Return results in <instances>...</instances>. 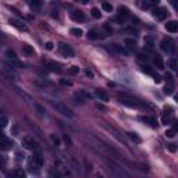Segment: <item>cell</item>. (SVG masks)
I'll use <instances>...</instances> for the list:
<instances>
[{"label": "cell", "mask_w": 178, "mask_h": 178, "mask_svg": "<svg viewBox=\"0 0 178 178\" xmlns=\"http://www.w3.org/2000/svg\"><path fill=\"white\" fill-rule=\"evenodd\" d=\"M85 75L86 77H89V78H93V72L91 70H85Z\"/></svg>", "instance_id": "b9f144b4"}, {"label": "cell", "mask_w": 178, "mask_h": 178, "mask_svg": "<svg viewBox=\"0 0 178 178\" xmlns=\"http://www.w3.org/2000/svg\"><path fill=\"white\" fill-rule=\"evenodd\" d=\"M125 46L129 49V50H135L136 49V42L134 39H125Z\"/></svg>", "instance_id": "ffe728a7"}, {"label": "cell", "mask_w": 178, "mask_h": 178, "mask_svg": "<svg viewBox=\"0 0 178 178\" xmlns=\"http://www.w3.org/2000/svg\"><path fill=\"white\" fill-rule=\"evenodd\" d=\"M4 56H6L7 61L11 64V65H14L15 68H18V67H23V63L18 60L17 54H15V52H14V50H11V49H7L6 53H4Z\"/></svg>", "instance_id": "277c9868"}, {"label": "cell", "mask_w": 178, "mask_h": 178, "mask_svg": "<svg viewBox=\"0 0 178 178\" xmlns=\"http://www.w3.org/2000/svg\"><path fill=\"white\" fill-rule=\"evenodd\" d=\"M50 141H52V144L54 145V146H58V145H60V139H58L56 135H50Z\"/></svg>", "instance_id": "f546056e"}, {"label": "cell", "mask_w": 178, "mask_h": 178, "mask_svg": "<svg viewBox=\"0 0 178 178\" xmlns=\"http://www.w3.org/2000/svg\"><path fill=\"white\" fill-rule=\"evenodd\" d=\"M171 117H172L171 109H166V110H164V113H163V115H161V121H163V124H170Z\"/></svg>", "instance_id": "5bb4252c"}, {"label": "cell", "mask_w": 178, "mask_h": 178, "mask_svg": "<svg viewBox=\"0 0 178 178\" xmlns=\"http://www.w3.org/2000/svg\"><path fill=\"white\" fill-rule=\"evenodd\" d=\"M114 23H117V24H122V23H124V18L120 17V15H117V17L114 18Z\"/></svg>", "instance_id": "74e56055"}, {"label": "cell", "mask_w": 178, "mask_h": 178, "mask_svg": "<svg viewBox=\"0 0 178 178\" xmlns=\"http://www.w3.org/2000/svg\"><path fill=\"white\" fill-rule=\"evenodd\" d=\"M175 132H177L175 128H170V129H167L166 131V136H168V138H174V136H175Z\"/></svg>", "instance_id": "603a6c76"}, {"label": "cell", "mask_w": 178, "mask_h": 178, "mask_svg": "<svg viewBox=\"0 0 178 178\" xmlns=\"http://www.w3.org/2000/svg\"><path fill=\"white\" fill-rule=\"evenodd\" d=\"M50 70H52V71H57V72H60V71H61V68L58 67L57 64H50Z\"/></svg>", "instance_id": "d590c367"}, {"label": "cell", "mask_w": 178, "mask_h": 178, "mask_svg": "<svg viewBox=\"0 0 178 178\" xmlns=\"http://www.w3.org/2000/svg\"><path fill=\"white\" fill-rule=\"evenodd\" d=\"M71 18L74 21H78V23H85V14L81 10H75V11L71 13Z\"/></svg>", "instance_id": "8fae6325"}, {"label": "cell", "mask_w": 178, "mask_h": 178, "mask_svg": "<svg viewBox=\"0 0 178 178\" xmlns=\"http://www.w3.org/2000/svg\"><path fill=\"white\" fill-rule=\"evenodd\" d=\"M68 72H70V74H78V72H80V67L72 65V67H70V68H68Z\"/></svg>", "instance_id": "1f68e13d"}, {"label": "cell", "mask_w": 178, "mask_h": 178, "mask_svg": "<svg viewBox=\"0 0 178 178\" xmlns=\"http://www.w3.org/2000/svg\"><path fill=\"white\" fill-rule=\"evenodd\" d=\"M45 47H46L47 50H52V49H53V43H52V42H47L46 45H45Z\"/></svg>", "instance_id": "7bdbcfd3"}, {"label": "cell", "mask_w": 178, "mask_h": 178, "mask_svg": "<svg viewBox=\"0 0 178 178\" xmlns=\"http://www.w3.org/2000/svg\"><path fill=\"white\" fill-rule=\"evenodd\" d=\"M49 103L52 104L53 109H56V111H58L60 114L65 115V117H68V118H72V117H74V113H72L65 104L60 103V102H54V100H49Z\"/></svg>", "instance_id": "3957f363"}, {"label": "cell", "mask_w": 178, "mask_h": 178, "mask_svg": "<svg viewBox=\"0 0 178 178\" xmlns=\"http://www.w3.org/2000/svg\"><path fill=\"white\" fill-rule=\"evenodd\" d=\"M31 8H34V10H39L40 4H42V0H29L28 1Z\"/></svg>", "instance_id": "d6986e66"}, {"label": "cell", "mask_w": 178, "mask_h": 178, "mask_svg": "<svg viewBox=\"0 0 178 178\" xmlns=\"http://www.w3.org/2000/svg\"><path fill=\"white\" fill-rule=\"evenodd\" d=\"M160 47L163 52H171L174 49V45H172V40L171 39H163L160 43Z\"/></svg>", "instance_id": "9c48e42d"}, {"label": "cell", "mask_w": 178, "mask_h": 178, "mask_svg": "<svg viewBox=\"0 0 178 178\" xmlns=\"http://www.w3.org/2000/svg\"><path fill=\"white\" fill-rule=\"evenodd\" d=\"M23 53L25 54V56H28V57H31V56H34L35 54V50L32 46H29V45H24L23 46Z\"/></svg>", "instance_id": "2e32d148"}, {"label": "cell", "mask_w": 178, "mask_h": 178, "mask_svg": "<svg viewBox=\"0 0 178 178\" xmlns=\"http://www.w3.org/2000/svg\"><path fill=\"white\" fill-rule=\"evenodd\" d=\"M148 3H149V6H157L160 3V0H149Z\"/></svg>", "instance_id": "f35d334b"}, {"label": "cell", "mask_w": 178, "mask_h": 178, "mask_svg": "<svg viewBox=\"0 0 178 178\" xmlns=\"http://www.w3.org/2000/svg\"><path fill=\"white\" fill-rule=\"evenodd\" d=\"M153 80H155V82H156V84H160V82H161V77H160V75H153Z\"/></svg>", "instance_id": "ab89813d"}, {"label": "cell", "mask_w": 178, "mask_h": 178, "mask_svg": "<svg viewBox=\"0 0 178 178\" xmlns=\"http://www.w3.org/2000/svg\"><path fill=\"white\" fill-rule=\"evenodd\" d=\"M155 64L157 68H160V70L164 68V63H163V58H161L160 54H156L155 56Z\"/></svg>", "instance_id": "e0dca14e"}, {"label": "cell", "mask_w": 178, "mask_h": 178, "mask_svg": "<svg viewBox=\"0 0 178 178\" xmlns=\"http://www.w3.org/2000/svg\"><path fill=\"white\" fill-rule=\"evenodd\" d=\"M58 52L63 57H74V50L67 43H58Z\"/></svg>", "instance_id": "5b68a950"}, {"label": "cell", "mask_w": 178, "mask_h": 178, "mask_svg": "<svg viewBox=\"0 0 178 178\" xmlns=\"http://www.w3.org/2000/svg\"><path fill=\"white\" fill-rule=\"evenodd\" d=\"M166 29L168 32H171V34H175L178 31V23L177 21H168L166 24Z\"/></svg>", "instance_id": "9a60e30c"}, {"label": "cell", "mask_w": 178, "mask_h": 178, "mask_svg": "<svg viewBox=\"0 0 178 178\" xmlns=\"http://www.w3.org/2000/svg\"><path fill=\"white\" fill-rule=\"evenodd\" d=\"M142 71H144L145 74H149V75H155V72H153V70L150 68V67H148V65H142Z\"/></svg>", "instance_id": "484cf974"}, {"label": "cell", "mask_w": 178, "mask_h": 178, "mask_svg": "<svg viewBox=\"0 0 178 178\" xmlns=\"http://www.w3.org/2000/svg\"><path fill=\"white\" fill-rule=\"evenodd\" d=\"M170 67H171V70H177V63H175V60H171V61H170Z\"/></svg>", "instance_id": "60d3db41"}, {"label": "cell", "mask_w": 178, "mask_h": 178, "mask_svg": "<svg viewBox=\"0 0 178 178\" xmlns=\"http://www.w3.org/2000/svg\"><path fill=\"white\" fill-rule=\"evenodd\" d=\"M8 175H13V177L24 178V177H25V171H23V170H14L13 172H8Z\"/></svg>", "instance_id": "44dd1931"}, {"label": "cell", "mask_w": 178, "mask_h": 178, "mask_svg": "<svg viewBox=\"0 0 178 178\" xmlns=\"http://www.w3.org/2000/svg\"><path fill=\"white\" fill-rule=\"evenodd\" d=\"M168 150H170V152H175V150H177V148L174 146V144H171V145H168Z\"/></svg>", "instance_id": "ee69618b"}, {"label": "cell", "mask_w": 178, "mask_h": 178, "mask_svg": "<svg viewBox=\"0 0 178 178\" xmlns=\"http://www.w3.org/2000/svg\"><path fill=\"white\" fill-rule=\"evenodd\" d=\"M128 136H129V138H131L134 142H136V144H141V141H142V139L139 138V136L136 135V134H135V132H128Z\"/></svg>", "instance_id": "7402d4cb"}, {"label": "cell", "mask_w": 178, "mask_h": 178, "mask_svg": "<svg viewBox=\"0 0 178 178\" xmlns=\"http://www.w3.org/2000/svg\"><path fill=\"white\" fill-rule=\"evenodd\" d=\"M0 38H3V36H1V34H0ZM0 46H1V42H0Z\"/></svg>", "instance_id": "bcb514c9"}, {"label": "cell", "mask_w": 178, "mask_h": 178, "mask_svg": "<svg viewBox=\"0 0 178 178\" xmlns=\"http://www.w3.org/2000/svg\"><path fill=\"white\" fill-rule=\"evenodd\" d=\"M164 78L167 80V82H168V84H172V75L170 74V72H167V74L164 75Z\"/></svg>", "instance_id": "8d00e7d4"}, {"label": "cell", "mask_w": 178, "mask_h": 178, "mask_svg": "<svg viewBox=\"0 0 178 178\" xmlns=\"http://www.w3.org/2000/svg\"><path fill=\"white\" fill-rule=\"evenodd\" d=\"M118 100L122 104H125L128 107H134V109H152V104L146 103L145 100L134 98L131 95H127V93H118Z\"/></svg>", "instance_id": "6da1fadb"}, {"label": "cell", "mask_w": 178, "mask_h": 178, "mask_svg": "<svg viewBox=\"0 0 178 178\" xmlns=\"http://www.w3.org/2000/svg\"><path fill=\"white\" fill-rule=\"evenodd\" d=\"M81 1H82L84 4H86V3H88V0H81Z\"/></svg>", "instance_id": "f6af8a7d"}, {"label": "cell", "mask_w": 178, "mask_h": 178, "mask_svg": "<svg viewBox=\"0 0 178 178\" xmlns=\"http://www.w3.org/2000/svg\"><path fill=\"white\" fill-rule=\"evenodd\" d=\"M60 85H63V86H71V85H72V82H71V81H68V80H64V78H61V80H60Z\"/></svg>", "instance_id": "d6a6232c"}, {"label": "cell", "mask_w": 178, "mask_h": 178, "mask_svg": "<svg viewBox=\"0 0 178 178\" xmlns=\"http://www.w3.org/2000/svg\"><path fill=\"white\" fill-rule=\"evenodd\" d=\"M145 43H146V46L149 47V49H152V47H153V40H152V38H150V36H145Z\"/></svg>", "instance_id": "83f0119b"}, {"label": "cell", "mask_w": 178, "mask_h": 178, "mask_svg": "<svg viewBox=\"0 0 178 178\" xmlns=\"http://www.w3.org/2000/svg\"><path fill=\"white\" fill-rule=\"evenodd\" d=\"M10 25H13L14 28H17L18 31H24V32H27L28 31V27L23 23V21H20V20H15V18H10Z\"/></svg>", "instance_id": "52a82bcc"}, {"label": "cell", "mask_w": 178, "mask_h": 178, "mask_svg": "<svg viewBox=\"0 0 178 178\" xmlns=\"http://www.w3.org/2000/svg\"><path fill=\"white\" fill-rule=\"evenodd\" d=\"M118 15L122 18H125V17H129V10L127 8V7H118Z\"/></svg>", "instance_id": "ac0fdd59"}, {"label": "cell", "mask_w": 178, "mask_h": 178, "mask_svg": "<svg viewBox=\"0 0 178 178\" xmlns=\"http://www.w3.org/2000/svg\"><path fill=\"white\" fill-rule=\"evenodd\" d=\"M141 121L145 122V124H148L149 127H153V128L157 125L156 118H155V117H152V115H142V117H141Z\"/></svg>", "instance_id": "7c38bea8"}, {"label": "cell", "mask_w": 178, "mask_h": 178, "mask_svg": "<svg viewBox=\"0 0 178 178\" xmlns=\"http://www.w3.org/2000/svg\"><path fill=\"white\" fill-rule=\"evenodd\" d=\"M7 122H8V120L6 117H0V128H4L7 125Z\"/></svg>", "instance_id": "836d02e7"}, {"label": "cell", "mask_w": 178, "mask_h": 178, "mask_svg": "<svg viewBox=\"0 0 178 178\" xmlns=\"http://www.w3.org/2000/svg\"><path fill=\"white\" fill-rule=\"evenodd\" d=\"M43 166V155L42 153H34V156H31L28 163V167L31 171H38L40 170V167Z\"/></svg>", "instance_id": "7a4b0ae2"}, {"label": "cell", "mask_w": 178, "mask_h": 178, "mask_svg": "<svg viewBox=\"0 0 178 178\" xmlns=\"http://www.w3.org/2000/svg\"><path fill=\"white\" fill-rule=\"evenodd\" d=\"M91 14H92L93 18H100V15H102V14H100V10H99V8H96V7H93V8H92Z\"/></svg>", "instance_id": "d4e9b609"}, {"label": "cell", "mask_w": 178, "mask_h": 178, "mask_svg": "<svg viewBox=\"0 0 178 178\" xmlns=\"http://www.w3.org/2000/svg\"><path fill=\"white\" fill-rule=\"evenodd\" d=\"M113 47H114V50H117V52L121 53V54H128V52H127L125 49H124V47H120L118 45H114Z\"/></svg>", "instance_id": "f1b7e54d"}, {"label": "cell", "mask_w": 178, "mask_h": 178, "mask_svg": "<svg viewBox=\"0 0 178 178\" xmlns=\"http://www.w3.org/2000/svg\"><path fill=\"white\" fill-rule=\"evenodd\" d=\"M13 148V142L6 136H0V150L3 152H7Z\"/></svg>", "instance_id": "ba28073f"}, {"label": "cell", "mask_w": 178, "mask_h": 178, "mask_svg": "<svg viewBox=\"0 0 178 178\" xmlns=\"http://www.w3.org/2000/svg\"><path fill=\"white\" fill-rule=\"evenodd\" d=\"M23 146L25 148V149H28V150H36L38 148H39V144H38L34 138H31V136H25V138H23Z\"/></svg>", "instance_id": "8992f818"}, {"label": "cell", "mask_w": 178, "mask_h": 178, "mask_svg": "<svg viewBox=\"0 0 178 178\" xmlns=\"http://www.w3.org/2000/svg\"><path fill=\"white\" fill-rule=\"evenodd\" d=\"M153 14H155V17L157 20H166L167 15H168V11H167L166 8H161L160 7V8H156Z\"/></svg>", "instance_id": "4fadbf2b"}, {"label": "cell", "mask_w": 178, "mask_h": 178, "mask_svg": "<svg viewBox=\"0 0 178 178\" xmlns=\"http://www.w3.org/2000/svg\"><path fill=\"white\" fill-rule=\"evenodd\" d=\"M95 95H96V98H98L99 100H102V102H109L110 100L109 93L106 92V91H103V89H96V91H95Z\"/></svg>", "instance_id": "30bf717a"}, {"label": "cell", "mask_w": 178, "mask_h": 178, "mask_svg": "<svg viewBox=\"0 0 178 178\" xmlns=\"http://www.w3.org/2000/svg\"><path fill=\"white\" fill-rule=\"evenodd\" d=\"M172 92H174V85H172V84H168V85H166V88H164V93H167V95H171Z\"/></svg>", "instance_id": "cb8c5ba5"}, {"label": "cell", "mask_w": 178, "mask_h": 178, "mask_svg": "<svg viewBox=\"0 0 178 178\" xmlns=\"http://www.w3.org/2000/svg\"><path fill=\"white\" fill-rule=\"evenodd\" d=\"M99 38V34L96 31H89V34H88V39H98Z\"/></svg>", "instance_id": "4316f807"}, {"label": "cell", "mask_w": 178, "mask_h": 178, "mask_svg": "<svg viewBox=\"0 0 178 178\" xmlns=\"http://www.w3.org/2000/svg\"><path fill=\"white\" fill-rule=\"evenodd\" d=\"M102 7H103V10H104V11H107V13L113 11V7H111V4H109V3H106V1H104L103 4H102Z\"/></svg>", "instance_id": "4dcf8cb0"}, {"label": "cell", "mask_w": 178, "mask_h": 178, "mask_svg": "<svg viewBox=\"0 0 178 178\" xmlns=\"http://www.w3.org/2000/svg\"><path fill=\"white\" fill-rule=\"evenodd\" d=\"M71 34L74 35V36H81V35H82V31L78 28H72L71 29Z\"/></svg>", "instance_id": "e575fe53"}]
</instances>
